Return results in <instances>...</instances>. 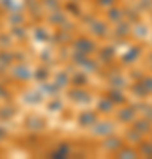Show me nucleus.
I'll return each instance as SVG.
<instances>
[]
</instances>
